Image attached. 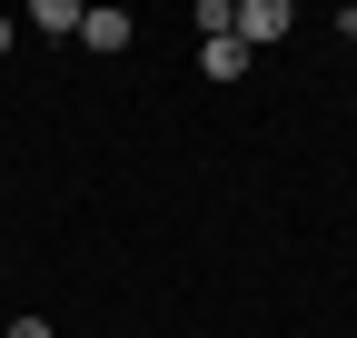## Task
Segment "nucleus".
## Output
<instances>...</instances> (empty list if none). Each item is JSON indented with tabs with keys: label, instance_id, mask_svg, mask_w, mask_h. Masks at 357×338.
I'll return each instance as SVG.
<instances>
[{
	"label": "nucleus",
	"instance_id": "f257e3e1",
	"mask_svg": "<svg viewBox=\"0 0 357 338\" xmlns=\"http://www.w3.org/2000/svg\"><path fill=\"white\" fill-rule=\"evenodd\" d=\"M229 40L258 60L268 40H288V0H229Z\"/></svg>",
	"mask_w": 357,
	"mask_h": 338
},
{
	"label": "nucleus",
	"instance_id": "f03ea898",
	"mask_svg": "<svg viewBox=\"0 0 357 338\" xmlns=\"http://www.w3.org/2000/svg\"><path fill=\"white\" fill-rule=\"evenodd\" d=\"M79 40H89V50H129L139 20H129V10H79Z\"/></svg>",
	"mask_w": 357,
	"mask_h": 338
},
{
	"label": "nucleus",
	"instance_id": "7ed1b4c3",
	"mask_svg": "<svg viewBox=\"0 0 357 338\" xmlns=\"http://www.w3.org/2000/svg\"><path fill=\"white\" fill-rule=\"evenodd\" d=\"M199 70L218 80V90H229V80H248V50H238L229 30H218V40H199Z\"/></svg>",
	"mask_w": 357,
	"mask_h": 338
},
{
	"label": "nucleus",
	"instance_id": "20e7f679",
	"mask_svg": "<svg viewBox=\"0 0 357 338\" xmlns=\"http://www.w3.org/2000/svg\"><path fill=\"white\" fill-rule=\"evenodd\" d=\"M30 30H50V40H79V0H40Z\"/></svg>",
	"mask_w": 357,
	"mask_h": 338
},
{
	"label": "nucleus",
	"instance_id": "39448f33",
	"mask_svg": "<svg viewBox=\"0 0 357 338\" xmlns=\"http://www.w3.org/2000/svg\"><path fill=\"white\" fill-rule=\"evenodd\" d=\"M0 338H50V318H10V328H0Z\"/></svg>",
	"mask_w": 357,
	"mask_h": 338
},
{
	"label": "nucleus",
	"instance_id": "423d86ee",
	"mask_svg": "<svg viewBox=\"0 0 357 338\" xmlns=\"http://www.w3.org/2000/svg\"><path fill=\"white\" fill-rule=\"evenodd\" d=\"M10 40H20V20H0V50H10Z\"/></svg>",
	"mask_w": 357,
	"mask_h": 338
},
{
	"label": "nucleus",
	"instance_id": "0eeeda50",
	"mask_svg": "<svg viewBox=\"0 0 357 338\" xmlns=\"http://www.w3.org/2000/svg\"><path fill=\"white\" fill-rule=\"evenodd\" d=\"M347 50H357V10H347Z\"/></svg>",
	"mask_w": 357,
	"mask_h": 338
},
{
	"label": "nucleus",
	"instance_id": "6e6552de",
	"mask_svg": "<svg viewBox=\"0 0 357 338\" xmlns=\"http://www.w3.org/2000/svg\"><path fill=\"white\" fill-rule=\"evenodd\" d=\"M139 338H149V328H139Z\"/></svg>",
	"mask_w": 357,
	"mask_h": 338
}]
</instances>
